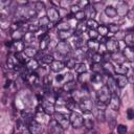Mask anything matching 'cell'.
<instances>
[{"mask_svg": "<svg viewBox=\"0 0 134 134\" xmlns=\"http://www.w3.org/2000/svg\"><path fill=\"white\" fill-rule=\"evenodd\" d=\"M85 15H86V17H88V19H94L95 15H96V10H95L94 6L90 5V4L87 5L85 7Z\"/></svg>", "mask_w": 134, "mask_h": 134, "instance_id": "cell-20", "label": "cell"}, {"mask_svg": "<svg viewBox=\"0 0 134 134\" xmlns=\"http://www.w3.org/2000/svg\"><path fill=\"white\" fill-rule=\"evenodd\" d=\"M103 68H104V71H105L106 73H108L110 76L115 73V69H114L113 65H112L110 62H105V64L103 65Z\"/></svg>", "mask_w": 134, "mask_h": 134, "instance_id": "cell-27", "label": "cell"}, {"mask_svg": "<svg viewBox=\"0 0 134 134\" xmlns=\"http://www.w3.org/2000/svg\"><path fill=\"white\" fill-rule=\"evenodd\" d=\"M28 130L31 134H42L43 133V126L36 120H31L28 126Z\"/></svg>", "mask_w": 134, "mask_h": 134, "instance_id": "cell-5", "label": "cell"}, {"mask_svg": "<svg viewBox=\"0 0 134 134\" xmlns=\"http://www.w3.org/2000/svg\"><path fill=\"white\" fill-rule=\"evenodd\" d=\"M107 27H108V30H109V32H110V34H117V32H118V30H119L118 25L113 24V23L109 24V26H107Z\"/></svg>", "mask_w": 134, "mask_h": 134, "instance_id": "cell-41", "label": "cell"}, {"mask_svg": "<svg viewBox=\"0 0 134 134\" xmlns=\"http://www.w3.org/2000/svg\"><path fill=\"white\" fill-rule=\"evenodd\" d=\"M109 105H110V108L113 111H118V109L120 107V100H119V97H118L117 94H112L111 95Z\"/></svg>", "mask_w": 134, "mask_h": 134, "instance_id": "cell-12", "label": "cell"}, {"mask_svg": "<svg viewBox=\"0 0 134 134\" xmlns=\"http://www.w3.org/2000/svg\"><path fill=\"white\" fill-rule=\"evenodd\" d=\"M27 81L30 83V84H37L38 82H39V76H38V74H36V73H30V74H28L27 75Z\"/></svg>", "mask_w": 134, "mask_h": 134, "instance_id": "cell-38", "label": "cell"}, {"mask_svg": "<svg viewBox=\"0 0 134 134\" xmlns=\"http://www.w3.org/2000/svg\"><path fill=\"white\" fill-rule=\"evenodd\" d=\"M131 68L134 70V62H132V65H131Z\"/></svg>", "mask_w": 134, "mask_h": 134, "instance_id": "cell-58", "label": "cell"}, {"mask_svg": "<svg viewBox=\"0 0 134 134\" xmlns=\"http://www.w3.org/2000/svg\"><path fill=\"white\" fill-rule=\"evenodd\" d=\"M24 30L21 29V28H18V29H15L12 34V38L14 41H21V39L24 37Z\"/></svg>", "mask_w": 134, "mask_h": 134, "instance_id": "cell-23", "label": "cell"}, {"mask_svg": "<svg viewBox=\"0 0 134 134\" xmlns=\"http://www.w3.org/2000/svg\"><path fill=\"white\" fill-rule=\"evenodd\" d=\"M111 95H112V93L110 92V90L107 87V85L102 86V88H99L98 91L96 92L97 100L100 102V103H103V104H105V105L109 104L110 98H111Z\"/></svg>", "mask_w": 134, "mask_h": 134, "instance_id": "cell-1", "label": "cell"}, {"mask_svg": "<svg viewBox=\"0 0 134 134\" xmlns=\"http://www.w3.org/2000/svg\"><path fill=\"white\" fill-rule=\"evenodd\" d=\"M79 81L81 83H83V84H87L88 82L91 81V75L89 73H87V72H84V73L79 75Z\"/></svg>", "mask_w": 134, "mask_h": 134, "instance_id": "cell-34", "label": "cell"}, {"mask_svg": "<svg viewBox=\"0 0 134 134\" xmlns=\"http://www.w3.org/2000/svg\"><path fill=\"white\" fill-rule=\"evenodd\" d=\"M58 36L62 41H65L66 39H68L72 36V31L71 30H62V31H59Z\"/></svg>", "mask_w": 134, "mask_h": 134, "instance_id": "cell-32", "label": "cell"}, {"mask_svg": "<svg viewBox=\"0 0 134 134\" xmlns=\"http://www.w3.org/2000/svg\"><path fill=\"white\" fill-rule=\"evenodd\" d=\"M74 18H75L76 20H79V21H82V20H84V19L86 18L85 12H83V10H80L79 13L74 14Z\"/></svg>", "mask_w": 134, "mask_h": 134, "instance_id": "cell-47", "label": "cell"}, {"mask_svg": "<svg viewBox=\"0 0 134 134\" xmlns=\"http://www.w3.org/2000/svg\"><path fill=\"white\" fill-rule=\"evenodd\" d=\"M105 45H106L107 50H108L109 52H111V53L116 52V51L118 50V41H115V40L109 39Z\"/></svg>", "mask_w": 134, "mask_h": 134, "instance_id": "cell-15", "label": "cell"}, {"mask_svg": "<svg viewBox=\"0 0 134 134\" xmlns=\"http://www.w3.org/2000/svg\"><path fill=\"white\" fill-rule=\"evenodd\" d=\"M80 8H81V7H80L77 4H76V5H71V6H70V10H71L72 14H76V13H79V12L81 10Z\"/></svg>", "mask_w": 134, "mask_h": 134, "instance_id": "cell-51", "label": "cell"}, {"mask_svg": "<svg viewBox=\"0 0 134 134\" xmlns=\"http://www.w3.org/2000/svg\"><path fill=\"white\" fill-rule=\"evenodd\" d=\"M9 48L13 51H15L16 53H20L21 51L24 50V44L21 41H14V42H12V45Z\"/></svg>", "mask_w": 134, "mask_h": 134, "instance_id": "cell-17", "label": "cell"}, {"mask_svg": "<svg viewBox=\"0 0 134 134\" xmlns=\"http://www.w3.org/2000/svg\"><path fill=\"white\" fill-rule=\"evenodd\" d=\"M122 54L127 61H129L131 63L134 62V48L126 46V48L122 50Z\"/></svg>", "mask_w": 134, "mask_h": 134, "instance_id": "cell-16", "label": "cell"}, {"mask_svg": "<svg viewBox=\"0 0 134 134\" xmlns=\"http://www.w3.org/2000/svg\"><path fill=\"white\" fill-rule=\"evenodd\" d=\"M42 107H43L44 112H45L47 115H50V114H54V113H55L54 106H53L52 103H50V100L44 99V100L42 102Z\"/></svg>", "mask_w": 134, "mask_h": 134, "instance_id": "cell-11", "label": "cell"}, {"mask_svg": "<svg viewBox=\"0 0 134 134\" xmlns=\"http://www.w3.org/2000/svg\"><path fill=\"white\" fill-rule=\"evenodd\" d=\"M127 79H128V82H130L131 84H134V70L131 68L128 70L127 72Z\"/></svg>", "mask_w": 134, "mask_h": 134, "instance_id": "cell-43", "label": "cell"}, {"mask_svg": "<svg viewBox=\"0 0 134 134\" xmlns=\"http://www.w3.org/2000/svg\"><path fill=\"white\" fill-rule=\"evenodd\" d=\"M23 53L25 54V57H28V58H34L36 54H37V50L31 47V46H27L24 48L23 50Z\"/></svg>", "mask_w": 134, "mask_h": 134, "instance_id": "cell-30", "label": "cell"}, {"mask_svg": "<svg viewBox=\"0 0 134 134\" xmlns=\"http://www.w3.org/2000/svg\"><path fill=\"white\" fill-rule=\"evenodd\" d=\"M85 117H84V126L87 128V130H92L94 127V120L93 117L91 116V112H87L84 113Z\"/></svg>", "mask_w": 134, "mask_h": 134, "instance_id": "cell-13", "label": "cell"}, {"mask_svg": "<svg viewBox=\"0 0 134 134\" xmlns=\"http://www.w3.org/2000/svg\"><path fill=\"white\" fill-rule=\"evenodd\" d=\"M129 10H130V9L128 8V4H127L126 2L119 1V2L117 3V9H116L117 15H119V16H126V15H128Z\"/></svg>", "mask_w": 134, "mask_h": 134, "instance_id": "cell-14", "label": "cell"}, {"mask_svg": "<svg viewBox=\"0 0 134 134\" xmlns=\"http://www.w3.org/2000/svg\"><path fill=\"white\" fill-rule=\"evenodd\" d=\"M36 8H37V10H43L45 8V5H44L43 2H37L36 3Z\"/></svg>", "mask_w": 134, "mask_h": 134, "instance_id": "cell-52", "label": "cell"}, {"mask_svg": "<svg viewBox=\"0 0 134 134\" xmlns=\"http://www.w3.org/2000/svg\"><path fill=\"white\" fill-rule=\"evenodd\" d=\"M53 61H54V60H53L52 55H50V54H46V55H44V57L42 58V62H43L44 64H49V65H50Z\"/></svg>", "mask_w": 134, "mask_h": 134, "instance_id": "cell-44", "label": "cell"}, {"mask_svg": "<svg viewBox=\"0 0 134 134\" xmlns=\"http://www.w3.org/2000/svg\"><path fill=\"white\" fill-rule=\"evenodd\" d=\"M110 134H112V133H110Z\"/></svg>", "mask_w": 134, "mask_h": 134, "instance_id": "cell-59", "label": "cell"}, {"mask_svg": "<svg viewBox=\"0 0 134 134\" xmlns=\"http://www.w3.org/2000/svg\"><path fill=\"white\" fill-rule=\"evenodd\" d=\"M114 80H115V82L117 83V86H118L119 88H124V87H126L127 84H128V79H127L126 75L116 74L115 77H114Z\"/></svg>", "mask_w": 134, "mask_h": 134, "instance_id": "cell-18", "label": "cell"}, {"mask_svg": "<svg viewBox=\"0 0 134 134\" xmlns=\"http://www.w3.org/2000/svg\"><path fill=\"white\" fill-rule=\"evenodd\" d=\"M55 50H57V52L60 53L61 55H66V54H68V53L71 51V47H70V45H69L67 42L61 41V42H59V43L57 44Z\"/></svg>", "mask_w": 134, "mask_h": 134, "instance_id": "cell-4", "label": "cell"}, {"mask_svg": "<svg viewBox=\"0 0 134 134\" xmlns=\"http://www.w3.org/2000/svg\"><path fill=\"white\" fill-rule=\"evenodd\" d=\"M105 14H106L107 17H109V18H114V17H116L117 12H116V8H115L114 6L109 5V6H107V7L105 8Z\"/></svg>", "mask_w": 134, "mask_h": 134, "instance_id": "cell-28", "label": "cell"}, {"mask_svg": "<svg viewBox=\"0 0 134 134\" xmlns=\"http://www.w3.org/2000/svg\"><path fill=\"white\" fill-rule=\"evenodd\" d=\"M46 14H47V17H48L50 22H55V21H58L60 19V13L53 6H50L49 8H47Z\"/></svg>", "mask_w": 134, "mask_h": 134, "instance_id": "cell-7", "label": "cell"}, {"mask_svg": "<svg viewBox=\"0 0 134 134\" xmlns=\"http://www.w3.org/2000/svg\"><path fill=\"white\" fill-rule=\"evenodd\" d=\"M91 60H92L93 63H100L102 60H103V55L100 53H98V52H94L92 54V57H91Z\"/></svg>", "mask_w": 134, "mask_h": 134, "instance_id": "cell-40", "label": "cell"}, {"mask_svg": "<svg viewBox=\"0 0 134 134\" xmlns=\"http://www.w3.org/2000/svg\"><path fill=\"white\" fill-rule=\"evenodd\" d=\"M128 16H129V18H130L131 20L134 19V10H133V9H130L129 13H128Z\"/></svg>", "mask_w": 134, "mask_h": 134, "instance_id": "cell-54", "label": "cell"}, {"mask_svg": "<svg viewBox=\"0 0 134 134\" xmlns=\"http://www.w3.org/2000/svg\"><path fill=\"white\" fill-rule=\"evenodd\" d=\"M19 16L22 17V18H31L35 16L36 12L34 8H30V7H26V6H23V7H20L19 8Z\"/></svg>", "mask_w": 134, "mask_h": 134, "instance_id": "cell-9", "label": "cell"}, {"mask_svg": "<svg viewBox=\"0 0 134 134\" xmlns=\"http://www.w3.org/2000/svg\"><path fill=\"white\" fill-rule=\"evenodd\" d=\"M86 25H87V27H89L90 29H97V27L99 26L98 23H97L94 19H88Z\"/></svg>", "mask_w": 134, "mask_h": 134, "instance_id": "cell-36", "label": "cell"}, {"mask_svg": "<svg viewBox=\"0 0 134 134\" xmlns=\"http://www.w3.org/2000/svg\"><path fill=\"white\" fill-rule=\"evenodd\" d=\"M58 29L59 31H62V30H69V24L68 23H64V22H61L58 24Z\"/></svg>", "mask_w": 134, "mask_h": 134, "instance_id": "cell-45", "label": "cell"}, {"mask_svg": "<svg viewBox=\"0 0 134 134\" xmlns=\"http://www.w3.org/2000/svg\"><path fill=\"white\" fill-rule=\"evenodd\" d=\"M76 59H69L67 62H66V66L68 68H75L76 67Z\"/></svg>", "mask_w": 134, "mask_h": 134, "instance_id": "cell-46", "label": "cell"}, {"mask_svg": "<svg viewBox=\"0 0 134 134\" xmlns=\"http://www.w3.org/2000/svg\"><path fill=\"white\" fill-rule=\"evenodd\" d=\"M127 116H128L129 119H133L134 118V110L132 108H129L127 110Z\"/></svg>", "mask_w": 134, "mask_h": 134, "instance_id": "cell-50", "label": "cell"}, {"mask_svg": "<svg viewBox=\"0 0 134 134\" xmlns=\"http://www.w3.org/2000/svg\"><path fill=\"white\" fill-rule=\"evenodd\" d=\"M63 79H64V75H63V74H58V75L55 76V81H58V82L63 81Z\"/></svg>", "mask_w": 134, "mask_h": 134, "instance_id": "cell-55", "label": "cell"}, {"mask_svg": "<svg viewBox=\"0 0 134 134\" xmlns=\"http://www.w3.org/2000/svg\"><path fill=\"white\" fill-rule=\"evenodd\" d=\"M84 134H98V132L97 131H95L94 129H92V130H88L86 133H84Z\"/></svg>", "mask_w": 134, "mask_h": 134, "instance_id": "cell-56", "label": "cell"}, {"mask_svg": "<svg viewBox=\"0 0 134 134\" xmlns=\"http://www.w3.org/2000/svg\"><path fill=\"white\" fill-rule=\"evenodd\" d=\"M114 69H115V73H116V74H120V75L127 74V72H128V70H129L127 67H125V66H122V65H117L116 67H114Z\"/></svg>", "mask_w": 134, "mask_h": 134, "instance_id": "cell-35", "label": "cell"}, {"mask_svg": "<svg viewBox=\"0 0 134 134\" xmlns=\"http://www.w3.org/2000/svg\"><path fill=\"white\" fill-rule=\"evenodd\" d=\"M54 120L65 130L69 127V124H70V120H69V117H67L65 114L61 113V112H55L54 113Z\"/></svg>", "mask_w": 134, "mask_h": 134, "instance_id": "cell-3", "label": "cell"}, {"mask_svg": "<svg viewBox=\"0 0 134 134\" xmlns=\"http://www.w3.org/2000/svg\"><path fill=\"white\" fill-rule=\"evenodd\" d=\"M80 109H82V111L84 113H87V112H91L92 109H93V104L91 102V99L88 97V98H85L84 100H82L80 104Z\"/></svg>", "mask_w": 134, "mask_h": 134, "instance_id": "cell-8", "label": "cell"}, {"mask_svg": "<svg viewBox=\"0 0 134 134\" xmlns=\"http://www.w3.org/2000/svg\"><path fill=\"white\" fill-rule=\"evenodd\" d=\"M75 87H76L75 82L71 80V81H67V82L64 84V86H63V90H64L65 92H72V91H74Z\"/></svg>", "mask_w": 134, "mask_h": 134, "instance_id": "cell-21", "label": "cell"}, {"mask_svg": "<svg viewBox=\"0 0 134 134\" xmlns=\"http://www.w3.org/2000/svg\"><path fill=\"white\" fill-rule=\"evenodd\" d=\"M111 58H112V59H113L117 64H119V65H121V64L126 61V59H125L124 54H122V53H120V52H118V51L111 53Z\"/></svg>", "mask_w": 134, "mask_h": 134, "instance_id": "cell-24", "label": "cell"}, {"mask_svg": "<svg viewBox=\"0 0 134 134\" xmlns=\"http://www.w3.org/2000/svg\"><path fill=\"white\" fill-rule=\"evenodd\" d=\"M49 134H64V129L55 121V120H51L49 122Z\"/></svg>", "mask_w": 134, "mask_h": 134, "instance_id": "cell-6", "label": "cell"}, {"mask_svg": "<svg viewBox=\"0 0 134 134\" xmlns=\"http://www.w3.org/2000/svg\"><path fill=\"white\" fill-rule=\"evenodd\" d=\"M22 134H31V133H30V131H29L28 129H24V130L22 131Z\"/></svg>", "mask_w": 134, "mask_h": 134, "instance_id": "cell-57", "label": "cell"}, {"mask_svg": "<svg viewBox=\"0 0 134 134\" xmlns=\"http://www.w3.org/2000/svg\"><path fill=\"white\" fill-rule=\"evenodd\" d=\"M49 43H50V38H49V36H48V34H46L45 36H43V37L41 38V43H40V48H41L42 50H44V49H46V48L48 47V45H49Z\"/></svg>", "mask_w": 134, "mask_h": 134, "instance_id": "cell-26", "label": "cell"}, {"mask_svg": "<svg viewBox=\"0 0 134 134\" xmlns=\"http://www.w3.org/2000/svg\"><path fill=\"white\" fill-rule=\"evenodd\" d=\"M75 71H76L79 74H82V73L86 72V66H85V64H84V63L77 64L76 67H75Z\"/></svg>", "mask_w": 134, "mask_h": 134, "instance_id": "cell-42", "label": "cell"}, {"mask_svg": "<svg viewBox=\"0 0 134 134\" xmlns=\"http://www.w3.org/2000/svg\"><path fill=\"white\" fill-rule=\"evenodd\" d=\"M108 40H109V39H108L107 37H102V36H100V38H99V43H100V44H106Z\"/></svg>", "mask_w": 134, "mask_h": 134, "instance_id": "cell-53", "label": "cell"}, {"mask_svg": "<svg viewBox=\"0 0 134 134\" xmlns=\"http://www.w3.org/2000/svg\"><path fill=\"white\" fill-rule=\"evenodd\" d=\"M49 24H50V21H49V19H48V17L47 16H45V17H42V18H40L39 19V26L41 27V26H49Z\"/></svg>", "mask_w": 134, "mask_h": 134, "instance_id": "cell-39", "label": "cell"}, {"mask_svg": "<svg viewBox=\"0 0 134 134\" xmlns=\"http://www.w3.org/2000/svg\"><path fill=\"white\" fill-rule=\"evenodd\" d=\"M64 67H65V64H64L63 62L59 61V60H55V61H53V62L50 64L51 70H52V71H55V72H59V71L63 70Z\"/></svg>", "mask_w": 134, "mask_h": 134, "instance_id": "cell-19", "label": "cell"}, {"mask_svg": "<svg viewBox=\"0 0 134 134\" xmlns=\"http://www.w3.org/2000/svg\"><path fill=\"white\" fill-rule=\"evenodd\" d=\"M77 107H80V106L77 105V103L74 99H72V98L67 99V102H66V108L67 109H69L71 111H74V110L77 109Z\"/></svg>", "mask_w": 134, "mask_h": 134, "instance_id": "cell-31", "label": "cell"}, {"mask_svg": "<svg viewBox=\"0 0 134 134\" xmlns=\"http://www.w3.org/2000/svg\"><path fill=\"white\" fill-rule=\"evenodd\" d=\"M96 30H97L98 35H100L102 37H107L108 36V32H109L108 27L107 26H104V25H99Z\"/></svg>", "mask_w": 134, "mask_h": 134, "instance_id": "cell-37", "label": "cell"}, {"mask_svg": "<svg viewBox=\"0 0 134 134\" xmlns=\"http://www.w3.org/2000/svg\"><path fill=\"white\" fill-rule=\"evenodd\" d=\"M116 129H117V133L118 134H127L128 129H127V127L125 125H118Z\"/></svg>", "mask_w": 134, "mask_h": 134, "instance_id": "cell-49", "label": "cell"}, {"mask_svg": "<svg viewBox=\"0 0 134 134\" xmlns=\"http://www.w3.org/2000/svg\"><path fill=\"white\" fill-rule=\"evenodd\" d=\"M91 69L95 74H100L102 75V73L105 72L104 68H103V65H100V63H93L91 65Z\"/></svg>", "mask_w": 134, "mask_h": 134, "instance_id": "cell-29", "label": "cell"}, {"mask_svg": "<svg viewBox=\"0 0 134 134\" xmlns=\"http://www.w3.org/2000/svg\"><path fill=\"white\" fill-rule=\"evenodd\" d=\"M107 87L109 88V90H110V92L112 94H117L118 95V89H119V87L117 86V83L115 82V80H114L113 76H109L108 77Z\"/></svg>", "mask_w": 134, "mask_h": 134, "instance_id": "cell-10", "label": "cell"}, {"mask_svg": "<svg viewBox=\"0 0 134 134\" xmlns=\"http://www.w3.org/2000/svg\"><path fill=\"white\" fill-rule=\"evenodd\" d=\"M39 68V63L37 60L35 59H30L27 63H26V69L29 71H35Z\"/></svg>", "mask_w": 134, "mask_h": 134, "instance_id": "cell-25", "label": "cell"}, {"mask_svg": "<svg viewBox=\"0 0 134 134\" xmlns=\"http://www.w3.org/2000/svg\"><path fill=\"white\" fill-rule=\"evenodd\" d=\"M69 120L74 129H79L84 125V117L77 112H72L69 116Z\"/></svg>", "mask_w": 134, "mask_h": 134, "instance_id": "cell-2", "label": "cell"}, {"mask_svg": "<svg viewBox=\"0 0 134 134\" xmlns=\"http://www.w3.org/2000/svg\"><path fill=\"white\" fill-rule=\"evenodd\" d=\"M87 46H88V48L90 49V50H97L98 49V47H99V43L96 41V40H89L88 42H87Z\"/></svg>", "mask_w": 134, "mask_h": 134, "instance_id": "cell-33", "label": "cell"}, {"mask_svg": "<svg viewBox=\"0 0 134 134\" xmlns=\"http://www.w3.org/2000/svg\"><path fill=\"white\" fill-rule=\"evenodd\" d=\"M124 42L126 44V46L128 47H131V48H134V34H128L125 36L124 38Z\"/></svg>", "mask_w": 134, "mask_h": 134, "instance_id": "cell-22", "label": "cell"}, {"mask_svg": "<svg viewBox=\"0 0 134 134\" xmlns=\"http://www.w3.org/2000/svg\"><path fill=\"white\" fill-rule=\"evenodd\" d=\"M88 35H89V37H90L91 40H95L98 37V32H97L96 29H89Z\"/></svg>", "mask_w": 134, "mask_h": 134, "instance_id": "cell-48", "label": "cell"}]
</instances>
